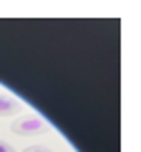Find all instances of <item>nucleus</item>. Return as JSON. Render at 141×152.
<instances>
[{"mask_svg": "<svg viewBox=\"0 0 141 152\" xmlns=\"http://www.w3.org/2000/svg\"><path fill=\"white\" fill-rule=\"evenodd\" d=\"M11 132L18 137H36V134L49 132V123L40 116H23L11 123Z\"/></svg>", "mask_w": 141, "mask_h": 152, "instance_id": "f257e3e1", "label": "nucleus"}, {"mask_svg": "<svg viewBox=\"0 0 141 152\" xmlns=\"http://www.w3.org/2000/svg\"><path fill=\"white\" fill-rule=\"evenodd\" d=\"M20 112V103L11 96L0 94V116H11V114H18Z\"/></svg>", "mask_w": 141, "mask_h": 152, "instance_id": "f03ea898", "label": "nucleus"}, {"mask_svg": "<svg viewBox=\"0 0 141 152\" xmlns=\"http://www.w3.org/2000/svg\"><path fill=\"white\" fill-rule=\"evenodd\" d=\"M25 152H52L49 148H40V145H32V148H27Z\"/></svg>", "mask_w": 141, "mask_h": 152, "instance_id": "7ed1b4c3", "label": "nucleus"}, {"mask_svg": "<svg viewBox=\"0 0 141 152\" xmlns=\"http://www.w3.org/2000/svg\"><path fill=\"white\" fill-rule=\"evenodd\" d=\"M0 152H16L14 148L9 145V143H5V141H0Z\"/></svg>", "mask_w": 141, "mask_h": 152, "instance_id": "20e7f679", "label": "nucleus"}]
</instances>
